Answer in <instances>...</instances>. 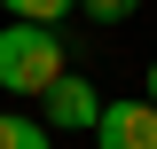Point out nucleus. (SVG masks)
Returning <instances> with one entry per match:
<instances>
[{
  "label": "nucleus",
  "mask_w": 157,
  "mask_h": 149,
  "mask_svg": "<svg viewBox=\"0 0 157 149\" xmlns=\"http://www.w3.org/2000/svg\"><path fill=\"white\" fill-rule=\"evenodd\" d=\"M71 71L63 63V39L55 24H0V94H47L55 78Z\"/></svg>",
  "instance_id": "obj_1"
},
{
  "label": "nucleus",
  "mask_w": 157,
  "mask_h": 149,
  "mask_svg": "<svg viewBox=\"0 0 157 149\" xmlns=\"http://www.w3.org/2000/svg\"><path fill=\"white\" fill-rule=\"evenodd\" d=\"M94 149H157V110L149 102H102V118H94Z\"/></svg>",
  "instance_id": "obj_2"
},
{
  "label": "nucleus",
  "mask_w": 157,
  "mask_h": 149,
  "mask_svg": "<svg viewBox=\"0 0 157 149\" xmlns=\"http://www.w3.org/2000/svg\"><path fill=\"white\" fill-rule=\"evenodd\" d=\"M39 102H47V126L55 133H94V118H102V94L86 86V78H71V71L39 94Z\"/></svg>",
  "instance_id": "obj_3"
},
{
  "label": "nucleus",
  "mask_w": 157,
  "mask_h": 149,
  "mask_svg": "<svg viewBox=\"0 0 157 149\" xmlns=\"http://www.w3.org/2000/svg\"><path fill=\"white\" fill-rule=\"evenodd\" d=\"M0 149H47V126L24 110H0Z\"/></svg>",
  "instance_id": "obj_4"
},
{
  "label": "nucleus",
  "mask_w": 157,
  "mask_h": 149,
  "mask_svg": "<svg viewBox=\"0 0 157 149\" xmlns=\"http://www.w3.org/2000/svg\"><path fill=\"white\" fill-rule=\"evenodd\" d=\"M0 8H8V24H63L78 0H0Z\"/></svg>",
  "instance_id": "obj_5"
},
{
  "label": "nucleus",
  "mask_w": 157,
  "mask_h": 149,
  "mask_svg": "<svg viewBox=\"0 0 157 149\" xmlns=\"http://www.w3.org/2000/svg\"><path fill=\"white\" fill-rule=\"evenodd\" d=\"M134 8H141V0H78V16H86V24H126Z\"/></svg>",
  "instance_id": "obj_6"
},
{
  "label": "nucleus",
  "mask_w": 157,
  "mask_h": 149,
  "mask_svg": "<svg viewBox=\"0 0 157 149\" xmlns=\"http://www.w3.org/2000/svg\"><path fill=\"white\" fill-rule=\"evenodd\" d=\"M149 110H157V63H149Z\"/></svg>",
  "instance_id": "obj_7"
}]
</instances>
